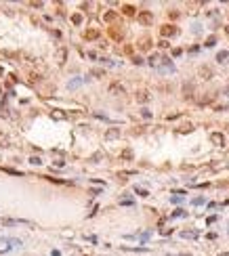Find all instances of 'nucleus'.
I'll return each mask as SVG.
<instances>
[{
	"label": "nucleus",
	"instance_id": "nucleus-4",
	"mask_svg": "<svg viewBox=\"0 0 229 256\" xmlns=\"http://www.w3.org/2000/svg\"><path fill=\"white\" fill-rule=\"evenodd\" d=\"M80 82H82V80H72V82H70V88H76V86H80Z\"/></svg>",
	"mask_w": 229,
	"mask_h": 256
},
{
	"label": "nucleus",
	"instance_id": "nucleus-2",
	"mask_svg": "<svg viewBox=\"0 0 229 256\" xmlns=\"http://www.w3.org/2000/svg\"><path fill=\"white\" fill-rule=\"evenodd\" d=\"M212 143L221 145V143H223V137H221V134H212Z\"/></svg>",
	"mask_w": 229,
	"mask_h": 256
},
{
	"label": "nucleus",
	"instance_id": "nucleus-5",
	"mask_svg": "<svg viewBox=\"0 0 229 256\" xmlns=\"http://www.w3.org/2000/svg\"><path fill=\"white\" fill-rule=\"evenodd\" d=\"M135 191H137V193H139V195H143V197H147V191H145V189H141V187H137V189H135Z\"/></svg>",
	"mask_w": 229,
	"mask_h": 256
},
{
	"label": "nucleus",
	"instance_id": "nucleus-3",
	"mask_svg": "<svg viewBox=\"0 0 229 256\" xmlns=\"http://www.w3.org/2000/svg\"><path fill=\"white\" fill-rule=\"evenodd\" d=\"M139 19L143 21V23H149V21H152V15H149V13H145V15H141Z\"/></svg>",
	"mask_w": 229,
	"mask_h": 256
},
{
	"label": "nucleus",
	"instance_id": "nucleus-1",
	"mask_svg": "<svg viewBox=\"0 0 229 256\" xmlns=\"http://www.w3.org/2000/svg\"><path fill=\"white\" fill-rule=\"evenodd\" d=\"M216 59H219L221 63H225V61L229 59V53H219V55H216Z\"/></svg>",
	"mask_w": 229,
	"mask_h": 256
},
{
	"label": "nucleus",
	"instance_id": "nucleus-6",
	"mask_svg": "<svg viewBox=\"0 0 229 256\" xmlns=\"http://www.w3.org/2000/svg\"><path fill=\"white\" fill-rule=\"evenodd\" d=\"M194 204H195V206H200V204H204V197H195V200H194Z\"/></svg>",
	"mask_w": 229,
	"mask_h": 256
},
{
	"label": "nucleus",
	"instance_id": "nucleus-7",
	"mask_svg": "<svg viewBox=\"0 0 229 256\" xmlns=\"http://www.w3.org/2000/svg\"><path fill=\"white\" fill-rule=\"evenodd\" d=\"M174 216H185V212H183V210H177V212L173 214V218H174Z\"/></svg>",
	"mask_w": 229,
	"mask_h": 256
}]
</instances>
